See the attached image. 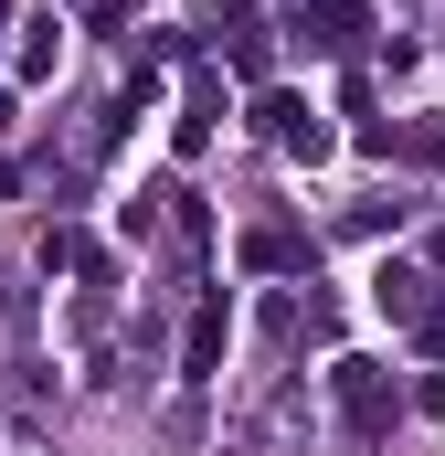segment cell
I'll list each match as a JSON object with an SVG mask.
<instances>
[{"mask_svg":"<svg viewBox=\"0 0 445 456\" xmlns=\"http://www.w3.org/2000/svg\"><path fill=\"white\" fill-rule=\"evenodd\" d=\"M360 149H382V159H392V149H403V159H425V170H435V159H445V117H414V127H403V138H392V127H371V138H360Z\"/></svg>","mask_w":445,"mask_h":456,"instance_id":"277c9868","label":"cell"},{"mask_svg":"<svg viewBox=\"0 0 445 456\" xmlns=\"http://www.w3.org/2000/svg\"><path fill=\"white\" fill-rule=\"evenodd\" d=\"M0 117H11V96H0Z\"/></svg>","mask_w":445,"mask_h":456,"instance_id":"9c48e42d","label":"cell"},{"mask_svg":"<svg viewBox=\"0 0 445 456\" xmlns=\"http://www.w3.org/2000/svg\"><path fill=\"white\" fill-rule=\"evenodd\" d=\"M371 297H382L392 319H414V330H425V319L445 308V297H425V276H414V265H382V276H371Z\"/></svg>","mask_w":445,"mask_h":456,"instance_id":"3957f363","label":"cell"},{"mask_svg":"<svg viewBox=\"0 0 445 456\" xmlns=\"http://www.w3.org/2000/svg\"><path fill=\"white\" fill-rule=\"evenodd\" d=\"M53 53H64V32H53V21H32V43H21V75L43 86V75H53Z\"/></svg>","mask_w":445,"mask_h":456,"instance_id":"52a82bcc","label":"cell"},{"mask_svg":"<svg viewBox=\"0 0 445 456\" xmlns=\"http://www.w3.org/2000/svg\"><path fill=\"white\" fill-rule=\"evenodd\" d=\"M11 191H21V170H11V159H0V202H11Z\"/></svg>","mask_w":445,"mask_h":456,"instance_id":"ba28073f","label":"cell"},{"mask_svg":"<svg viewBox=\"0 0 445 456\" xmlns=\"http://www.w3.org/2000/svg\"><path fill=\"white\" fill-rule=\"evenodd\" d=\"M329 393H339V414H350V436H382L392 425V371L382 361H339Z\"/></svg>","mask_w":445,"mask_h":456,"instance_id":"6da1fadb","label":"cell"},{"mask_svg":"<svg viewBox=\"0 0 445 456\" xmlns=\"http://www.w3.org/2000/svg\"><path fill=\"white\" fill-rule=\"evenodd\" d=\"M255 127H265L276 149H297V159H329V127L308 117V96H287V86H265V96H255Z\"/></svg>","mask_w":445,"mask_h":456,"instance_id":"7a4b0ae2","label":"cell"},{"mask_svg":"<svg viewBox=\"0 0 445 456\" xmlns=\"http://www.w3.org/2000/svg\"><path fill=\"white\" fill-rule=\"evenodd\" d=\"M244 265H265V276H287V265H308V233H287V224L244 233Z\"/></svg>","mask_w":445,"mask_h":456,"instance_id":"5b68a950","label":"cell"},{"mask_svg":"<svg viewBox=\"0 0 445 456\" xmlns=\"http://www.w3.org/2000/svg\"><path fill=\"white\" fill-rule=\"evenodd\" d=\"M213 361H222V308H202V319H191V340H181V371H191V382H213Z\"/></svg>","mask_w":445,"mask_h":456,"instance_id":"8992f818","label":"cell"}]
</instances>
